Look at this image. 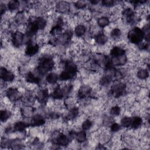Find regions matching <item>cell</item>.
<instances>
[{
    "instance_id": "e575fe53",
    "label": "cell",
    "mask_w": 150,
    "mask_h": 150,
    "mask_svg": "<svg viewBox=\"0 0 150 150\" xmlns=\"http://www.w3.org/2000/svg\"><path fill=\"white\" fill-rule=\"evenodd\" d=\"M121 126L117 122H112L110 125V131L112 132L115 133L117 132H119L121 129Z\"/></svg>"
},
{
    "instance_id": "52a82bcc",
    "label": "cell",
    "mask_w": 150,
    "mask_h": 150,
    "mask_svg": "<svg viewBox=\"0 0 150 150\" xmlns=\"http://www.w3.org/2000/svg\"><path fill=\"white\" fill-rule=\"evenodd\" d=\"M5 93L7 98L11 102H16L21 99L22 97L19 90L14 87H11L8 88L6 90Z\"/></svg>"
},
{
    "instance_id": "8992f818",
    "label": "cell",
    "mask_w": 150,
    "mask_h": 150,
    "mask_svg": "<svg viewBox=\"0 0 150 150\" xmlns=\"http://www.w3.org/2000/svg\"><path fill=\"white\" fill-rule=\"evenodd\" d=\"M52 141L53 143L57 146H66L70 144V138L64 133L59 132L58 135Z\"/></svg>"
},
{
    "instance_id": "7a4b0ae2",
    "label": "cell",
    "mask_w": 150,
    "mask_h": 150,
    "mask_svg": "<svg viewBox=\"0 0 150 150\" xmlns=\"http://www.w3.org/2000/svg\"><path fill=\"white\" fill-rule=\"evenodd\" d=\"M127 37L131 43L139 45L142 42L145 37V33L142 29L135 26L128 32Z\"/></svg>"
},
{
    "instance_id": "7402d4cb",
    "label": "cell",
    "mask_w": 150,
    "mask_h": 150,
    "mask_svg": "<svg viewBox=\"0 0 150 150\" xmlns=\"http://www.w3.org/2000/svg\"><path fill=\"white\" fill-rule=\"evenodd\" d=\"M59 79V76L54 72H50L46 76V81L47 83L53 85L55 84Z\"/></svg>"
},
{
    "instance_id": "4fadbf2b",
    "label": "cell",
    "mask_w": 150,
    "mask_h": 150,
    "mask_svg": "<svg viewBox=\"0 0 150 150\" xmlns=\"http://www.w3.org/2000/svg\"><path fill=\"white\" fill-rule=\"evenodd\" d=\"M56 10L60 13H65L70 11V4L67 2L60 1L56 4Z\"/></svg>"
},
{
    "instance_id": "4316f807",
    "label": "cell",
    "mask_w": 150,
    "mask_h": 150,
    "mask_svg": "<svg viewBox=\"0 0 150 150\" xmlns=\"http://www.w3.org/2000/svg\"><path fill=\"white\" fill-rule=\"evenodd\" d=\"M97 23L100 28H104L107 27L110 23V19L107 16H101L98 18Z\"/></svg>"
},
{
    "instance_id": "836d02e7",
    "label": "cell",
    "mask_w": 150,
    "mask_h": 150,
    "mask_svg": "<svg viewBox=\"0 0 150 150\" xmlns=\"http://www.w3.org/2000/svg\"><path fill=\"white\" fill-rule=\"evenodd\" d=\"M93 126V121L89 119L85 120L81 124V128L84 131L89 130Z\"/></svg>"
},
{
    "instance_id": "d4e9b609",
    "label": "cell",
    "mask_w": 150,
    "mask_h": 150,
    "mask_svg": "<svg viewBox=\"0 0 150 150\" xmlns=\"http://www.w3.org/2000/svg\"><path fill=\"white\" fill-rule=\"evenodd\" d=\"M35 21L39 30H44L47 26V21L42 16L37 17L35 19Z\"/></svg>"
},
{
    "instance_id": "603a6c76",
    "label": "cell",
    "mask_w": 150,
    "mask_h": 150,
    "mask_svg": "<svg viewBox=\"0 0 150 150\" xmlns=\"http://www.w3.org/2000/svg\"><path fill=\"white\" fill-rule=\"evenodd\" d=\"M87 30L86 26L84 25L79 24L74 28V33L78 38H80L84 35Z\"/></svg>"
},
{
    "instance_id": "8d00e7d4",
    "label": "cell",
    "mask_w": 150,
    "mask_h": 150,
    "mask_svg": "<svg viewBox=\"0 0 150 150\" xmlns=\"http://www.w3.org/2000/svg\"><path fill=\"white\" fill-rule=\"evenodd\" d=\"M101 3L105 7H112L115 5V2L113 0H103Z\"/></svg>"
},
{
    "instance_id": "f1b7e54d",
    "label": "cell",
    "mask_w": 150,
    "mask_h": 150,
    "mask_svg": "<svg viewBox=\"0 0 150 150\" xmlns=\"http://www.w3.org/2000/svg\"><path fill=\"white\" fill-rule=\"evenodd\" d=\"M20 6V2L17 0H12L8 2L7 7L9 11H14L19 9Z\"/></svg>"
},
{
    "instance_id": "ffe728a7",
    "label": "cell",
    "mask_w": 150,
    "mask_h": 150,
    "mask_svg": "<svg viewBox=\"0 0 150 150\" xmlns=\"http://www.w3.org/2000/svg\"><path fill=\"white\" fill-rule=\"evenodd\" d=\"M143 124V120L140 116L136 115L132 118V121L131 124V128L133 129H139Z\"/></svg>"
},
{
    "instance_id": "cb8c5ba5",
    "label": "cell",
    "mask_w": 150,
    "mask_h": 150,
    "mask_svg": "<svg viewBox=\"0 0 150 150\" xmlns=\"http://www.w3.org/2000/svg\"><path fill=\"white\" fill-rule=\"evenodd\" d=\"M74 138L76 139L77 142L80 144L84 142L87 139V134L86 131L82 129L76 132Z\"/></svg>"
},
{
    "instance_id": "7c38bea8",
    "label": "cell",
    "mask_w": 150,
    "mask_h": 150,
    "mask_svg": "<svg viewBox=\"0 0 150 150\" xmlns=\"http://www.w3.org/2000/svg\"><path fill=\"white\" fill-rule=\"evenodd\" d=\"M49 96V93L47 88H42L38 91L36 95V98L38 101L41 103H46L47 102V100Z\"/></svg>"
},
{
    "instance_id": "e0dca14e",
    "label": "cell",
    "mask_w": 150,
    "mask_h": 150,
    "mask_svg": "<svg viewBox=\"0 0 150 150\" xmlns=\"http://www.w3.org/2000/svg\"><path fill=\"white\" fill-rule=\"evenodd\" d=\"M25 79L26 81L31 84H38L40 82V79L39 77V76H36V74H33L31 71H28L25 76Z\"/></svg>"
},
{
    "instance_id": "484cf974",
    "label": "cell",
    "mask_w": 150,
    "mask_h": 150,
    "mask_svg": "<svg viewBox=\"0 0 150 150\" xmlns=\"http://www.w3.org/2000/svg\"><path fill=\"white\" fill-rule=\"evenodd\" d=\"M137 77L139 80H146L149 77V70L147 69L142 68L138 70L137 72Z\"/></svg>"
},
{
    "instance_id": "d6a6232c",
    "label": "cell",
    "mask_w": 150,
    "mask_h": 150,
    "mask_svg": "<svg viewBox=\"0 0 150 150\" xmlns=\"http://www.w3.org/2000/svg\"><path fill=\"white\" fill-rule=\"evenodd\" d=\"M121 107L119 105H115L110 108V114L111 116L117 117L121 114Z\"/></svg>"
},
{
    "instance_id": "8fae6325",
    "label": "cell",
    "mask_w": 150,
    "mask_h": 150,
    "mask_svg": "<svg viewBox=\"0 0 150 150\" xmlns=\"http://www.w3.org/2000/svg\"><path fill=\"white\" fill-rule=\"evenodd\" d=\"M45 122V118L42 115L36 114L31 117L30 120V125L32 127H39L43 125Z\"/></svg>"
},
{
    "instance_id": "5b68a950",
    "label": "cell",
    "mask_w": 150,
    "mask_h": 150,
    "mask_svg": "<svg viewBox=\"0 0 150 150\" xmlns=\"http://www.w3.org/2000/svg\"><path fill=\"white\" fill-rule=\"evenodd\" d=\"M63 70L70 74L73 79L77 75L78 71V67L73 61L70 60H66L64 62Z\"/></svg>"
},
{
    "instance_id": "f35d334b",
    "label": "cell",
    "mask_w": 150,
    "mask_h": 150,
    "mask_svg": "<svg viewBox=\"0 0 150 150\" xmlns=\"http://www.w3.org/2000/svg\"><path fill=\"white\" fill-rule=\"evenodd\" d=\"M90 3H91L92 5H97L98 3H99L98 1H96V0H93V1H90Z\"/></svg>"
},
{
    "instance_id": "277c9868",
    "label": "cell",
    "mask_w": 150,
    "mask_h": 150,
    "mask_svg": "<svg viewBox=\"0 0 150 150\" xmlns=\"http://www.w3.org/2000/svg\"><path fill=\"white\" fill-rule=\"evenodd\" d=\"M11 42L15 47H20L24 42L25 35L20 30H16L11 34Z\"/></svg>"
},
{
    "instance_id": "44dd1931",
    "label": "cell",
    "mask_w": 150,
    "mask_h": 150,
    "mask_svg": "<svg viewBox=\"0 0 150 150\" xmlns=\"http://www.w3.org/2000/svg\"><path fill=\"white\" fill-rule=\"evenodd\" d=\"M79 114V110L77 107H73L69 109L67 114L66 115V118L67 120H73L77 117Z\"/></svg>"
},
{
    "instance_id": "5bb4252c",
    "label": "cell",
    "mask_w": 150,
    "mask_h": 150,
    "mask_svg": "<svg viewBox=\"0 0 150 150\" xmlns=\"http://www.w3.org/2000/svg\"><path fill=\"white\" fill-rule=\"evenodd\" d=\"M110 54L111 57H120L125 54V50L123 47L119 46H114L110 49Z\"/></svg>"
},
{
    "instance_id": "ac0fdd59",
    "label": "cell",
    "mask_w": 150,
    "mask_h": 150,
    "mask_svg": "<svg viewBox=\"0 0 150 150\" xmlns=\"http://www.w3.org/2000/svg\"><path fill=\"white\" fill-rule=\"evenodd\" d=\"M21 115L24 118H31L33 115V108L30 105H25L20 109Z\"/></svg>"
},
{
    "instance_id": "2e32d148",
    "label": "cell",
    "mask_w": 150,
    "mask_h": 150,
    "mask_svg": "<svg viewBox=\"0 0 150 150\" xmlns=\"http://www.w3.org/2000/svg\"><path fill=\"white\" fill-rule=\"evenodd\" d=\"M30 125V124L23 121H19L14 123L13 125V131H17L19 132H23L25 129L28 127Z\"/></svg>"
},
{
    "instance_id": "f546056e",
    "label": "cell",
    "mask_w": 150,
    "mask_h": 150,
    "mask_svg": "<svg viewBox=\"0 0 150 150\" xmlns=\"http://www.w3.org/2000/svg\"><path fill=\"white\" fill-rule=\"evenodd\" d=\"M132 121V117L129 116H124L120 120V125L123 128H129L131 127Z\"/></svg>"
},
{
    "instance_id": "9a60e30c",
    "label": "cell",
    "mask_w": 150,
    "mask_h": 150,
    "mask_svg": "<svg viewBox=\"0 0 150 150\" xmlns=\"http://www.w3.org/2000/svg\"><path fill=\"white\" fill-rule=\"evenodd\" d=\"M64 96L62 91V87L60 85L56 86V87L53 89V91L51 93V97L52 99L55 100H60L62 99Z\"/></svg>"
},
{
    "instance_id": "6da1fadb",
    "label": "cell",
    "mask_w": 150,
    "mask_h": 150,
    "mask_svg": "<svg viewBox=\"0 0 150 150\" xmlns=\"http://www.w3.org/2000/svg\"><path fill=\"white\" fill-rule=\"evenodd\" d=\"M54 61L51 56L47 55L42 56L39 60L38 66L36 70L37 75L44 76L54 69Z\"/></svg>"
},
{
    "instance_id": "74e56055",
    "label": "cell",
    "mask_w": 150,
    "mask_h": 150,
    "mask_svg": "<svg viewBox=\"0 0 150 150\" xmlns=\"http://www.w3.org/2000/svg\"><path fill=\"white\" fill-rule=\"evenodd\" d=\"M0 10H1V16H2V15L4 14H5L6 13V6L5 5V4H1V8H0Z\"/></svg>"
},
{
    "instance_id": "1f68e13d",
    "label": "cell",
    "mask_w": 150,
    "mask_h": 150,
    "mask_svg": "<svg viewBox=\"0 0 150 150\" xmlns=\"http://www.w3.org/2000/svg\"><path fill=\"white\" fill-rule=\"evenodd\" d=\"M111 81H112L111 79L107 75L105 74L104 76H103L100 79L99 84L102 86H107L110 84Z\"/></svg>"
},
{
    "instance_id": "4dcf8cb0",
    "label": "cell",
    "mask_w": 150,
    "mask_h": 150,
    "mask_svg": "<svg viewBox=\"0 0 150 150\" xmlns=\"http://www.w3.org/2000/svg\"><path fill=\"white\" fill-rule=\"evenodd\" d=\"M110 35L112 39L117 40L121 37L122 35V32L120 28H114L111 30L110 32Z\"/></svg>"
},
{
    "instance_id": "83f0119b",
    "label": "cell",
    "mask_w": 150,
    "mask_h": 150,
    "mask_svg": "<svg viewBox=\"0 0 150 150\" xmlns=\"http://www.w3.org/2000/svg\"><path fill=\"white\" fill-rule=\"evenodd\" d=\"M12 116V112L8 109H4L1 111L0 118L2 122H6Z\"/></svg>"
},
{
    "instance_id": "d590c367",
    "label": "cell",
    "mask_w": 150,
    "mask_h": 150,
    "mask_svg": "<svg viewBox=\"0 0 150 150\" xmlns=\"http://www.w3.org/2000/svg\"><path fill=\"white\" fill-rule=\"evenodd\" d=\"M87 2L85 1H78L74 2V6L78 9H83L87 6Z\"/></svg>"
},
{
    "instance_id": "ba28073f",
    "label": "cell",
    "mask_w": 150,
    "mask_h": 150,
    "mask_svg": "<svg viewBox=\"0 0 150 150\" xmlns=\"http://www.w3.org/2000/svg\"><path fill=\"white\" fill-rule=\"evenodd\" d=\"M39 50V45L30 40L26 43V47L25 50V53L27 56L32 57L36 55L38 53Z\"/></svg>"
},
{
    "instance_id": "30bf717a",
    "label": "cell",
    "mask_w": 150,
    "mask_h": 150,
    "mask_svg": "<svg viewBox=\"0 0 150 150\" xmlns=\"http://www.w3.org/2000/svg\"><path fill=\"white\" fill-rule=\"evenodd\" d=\"M92 88L87 85L81 86L77 92V98L80 100H84L91 94Z\"/></svg>"
},
{
    "instance_id": "3957f363",
    "label": "cell",
    "mask_w": 150,
    "mask_h": 150,
    "mask_svg": "<svg viewBox=\"0 0 150 150\" xmlns=\"http://www.w3.org/2000/svg\"><path fill=\"white\" fill-rule=\"evenodd\" d=\"M126 88L127 86L124 83L118 82L111 87L110 93L114 97L118 98L124 94Z\"/></svg>"
},
{
    "instance_id": "9c48e42d",
    "label": "cell",
    "mask_w": 150,
    "mask_h": 150,
    "mask_svg": "<svg viewBox=\"0 0 150 150\" xmlns=\"http://www.w3.org/2000/svg\"><path fill=\"white\" fill-rule=\"evenodd\" d=\"M1 79L4 82H12L15 79V74L11 71L5 67H1L0 69Z\"/></svg>"
},
{
    "instance_id": "d6986e66",
    "label": "cell",
    "mask_w": 150,
    "mask_h": 150,
    "mask_svg": "<svg viewBox=\"0 0 150 150\" xmlns=\"http://www.w3.org/2000/svg\"><path fill=\"white\" fill-rule=\"evenodd\" d=\"M108 40V36L104 32H99L95 36L96 42L100 46H104L107 44Z\"/></svg>"
}]
</instances>
